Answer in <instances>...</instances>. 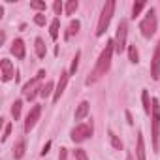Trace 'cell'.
Returning a JSON list of instances; mask_svg holds the SVG:
<instances>
[{
  "instance_id": "cell-1",
  "label": "cell",
  "mask_w": 160,
  "mask_h": 160,
  "mask_svg": "<svg viewBox=\"0 0 160 160\" xmlns=\"http://www.w3.org/2000/svg\"><path fill=\"white\" fill-rule=\"evenodd\" d=\"M113 51H115V40H109V42L106 43L104 51L100 53V57H98V60H96L94 70H92V72H91V75L87 77V81H85L87 85L96 83L102 75H106V73H108V70H109V66H111V57H113Z\"/></svg>"
},
{
  "instance_id": "cell-2",
  "label": "cell",
  "mask_w": 160,
  "mask_h": 160,
  "mask_svg": "<svg viewBox=\"0 0 160 160\" xmlns=\"http://www.w3.org/2000/svg\"><path fill=\"white\" fill-rule=\"evenodd\" d=\"M151 138H152V149L158 151V139H160V102L158 98H152V109H151Z\"/></svg>"
},
{
  "instance_id": "cell-3",
  "label": "cell",
  "mask_w": 160,
  "mask_h": 160,
  "mask_svg": "<svg viewBox=\"0 0 160 160\" xmlns=\"http://www.w3.org/2000/svg\"><path fill=\"white\" fill-rule=\"evenodd\" d=\"M113 12H115V2L113 0H109V2L104 4L102 8V13H100V19H98V28H96V36H104L109 23H111V17H113Z\"/></svg>"
},
{
  "instance_id": "cell-4",
  "label": "cell",
  "mask_w": 160,
  "mask_h": 160,
  "mask_svg": "<svg viewBox=\"0 0 160 160\" xmlns=\"http://www.w3.org/2000/svg\"><path fill=\"white\" fill-rule=\"evenodd\" d=\"M45 77V70H40L36 75H34V79H30V81L23 87V94H25V98L27 100H34L36 98V94H40L42 92V79Z\"/></svg>"
},
{
  "instance_id": "cell-5",
  "label": "cell",
  "mask_w": 160,
  "mask_h": 160,
  "mask_svg": "<svg viewBox=\"0 0 160 160\" xmlns=\"http://www.w3.org/2000/svg\"><path fill=\"white\" fill-rule=\"evenodd\" d=\"M156 27H158L156 12L151 8V10L145 13V17L141 19V23H139V30H141V34H143L145 38H152V36H154V32H156Z\"/></svg>"
},
{
  "instance_id": "cell-6",
  "label": "cell",
  "mask_w": 160,
  "mask_h": 160,
  "mask_svg": "<svg viewBox=\"0 0 160 160\" xmlns=\"http://www.w3.org/2000/svg\"><path fill=\"white\" fill-rule=\"evenodd\" d=\"M92 132H94V124H92V121H87V122H83V124H77V126L72 130L70 138H72L73 143H83L85 139H89V138L92 136Z\"/></svg>"
},
{
  "instance_id": "cell-7",
  "label": "cell",
  "mask_w": 160,
  "mask_h": 160,
  "mask_svg": "<svg viewBox=\"0 0 160 160\" xmlns=\"http://www.w3.org/2000/svg\"><path fill=\"white\" fill-rule=\"evenodd\" d=\"M126 36H128V21L121 19V23L117 27V36H115V51L119 55L126 49Z\"/></svg>"
},
{
  "instance_id": "cell-8",
  "label": "cell",
  "mask_w": 160,
  "mask_h": 160,
  "mask_svg": "<svg viewBox=\"0 0 160 160\" xmlns=\"http://www.w3.org/2000/svg\"><path fill=\"white\" fill-rule=\"evenodd\" d=\"M151 77L154 79V81L160 79V42L156 43L154 55H152V60H151Z\"/></svg>"
},
{
  "instance_id": "cell-9",
  "label": "cell",
  "mask_w": 160,
  "mask_h": 160,
  "mask_svg": "<svg viewBox=\"0 0 160 160\" xmlns=\"http://www.w3.org/2000/svg\"><path fill=\"white\" fill-rule=\"evenodd\" d=\"M40 115H42V106H34V108L28 111V115H27V121H25V132H30V130L36 126Z\"/></svg>"
},
{
  "instance_id": "cell-10",
  "label": "cell",
  "mask_w": 160,
  "mask_h": 160,
  "mask_svg": "<svg viewBox=\"0 0 160 160\" xmlns=\"http://www.w3.org/2000/svg\"><path fill=\"white\" fill-rule=\"evenodd\" d=\"M68 79H70V72H60V77H58V83H57V91L53 94V102H58L62 92L66 91V85H68Z\"/></svg>"
},
{
  "instance_id": "cell-11",
  "label": "cell",
  "mask_w": 160,
  "mask_h": 160,
  "mask_svg": "<svg viewBox=\"0 0 160 160\" xmlns=\"http://www.w3.org/2000/svg\"><path fill=\"white\" fill-rule=\"evenodd\" d=\"M12 55H15V58H19V60L25 58V55H27V47H25V42H23L21 38L13 40V43H12Z\"/></svg>"
},
{
  "instance_id": "cell-12",
  "label": "cell",
  "mask_w": 160,
  "mask_h": 160,
  "mask_svg": "<svg viewBox=\"0 0 160 160\" xmlns=\"http://www.w3.org/2000/svg\"><path fill=\"white\" fill-rule=\"evenodd\" d=\"M0 68H2V81H10V79L15 75V72H13V66H12V62L8 60V58H2V62H0Z\"/></svg>"
},
{
  "instance_id": "cell-13",
  "label": "cell",
  "mask_w": 160,
  "mask_h": 160,
  "mask_svg": "<svg viewBox=\"0 0 160 160\" xmlns=\"http://www.w3.org/2000/svg\"><path fill=\"white\" fill-rule=\"evenodd\" d=\"M87 115H89V102H85V100H83L81 104L77 106V109H75V115H73V117H75V121H83Z\"/></svg>"
},
{
  "instance_id": "cell-14",
  "label": "cell",
  "mask_w": 160,
  "mask_h": 160,
  "mask_svg": "<svg viewBox=\"0 0 160 160\" xmlns=\"http://www.w3.org/2000/svg\"><path fill=\"white\" fill-rule=\"evenodd\" d=\"M136 158L138 160H145V141H143V134H138V145H136Z\"/></svg>"
},
{
  "instance_id": "cell-15",
  "label": "cell",
  "mask_w": 160,
  "mask_h": 160,
  "mask_svg": "<svg viewBox=\"0 0 160 160\" xmlns=\"http://www.w3.org/2000/svg\"><path fill=\"white\" fill-rule=\"evenodd\" d=\"M25 151H27V141H25V139H19L17 145L13 147V158H15V160H21V158L25 156Z\"/></svg>"
},
{
  "instance_id": "cell-16",
  "label": "cell",
  "mask_w": 160,
  "mask_h": 160,
  "mask_svg": "<svg viewBox=\"0 0 160 160\" xmlns=\"http://www.w3.org/2000/svg\"><path fill=\"white\" fill-rule=\"evenodd\" d=\"M141 102H143V111H145L147 115H151L152 102H151V98H149V91H147V89H143V91H141Z\"/></svg>"
},
{
  "instance_id": "cell-17",
  "label": "cell",
  "mask_w": 160,
  "mask_h": 160,
  "mask_svg": "<svg viewBox=\"0 0 160 160\" xmlns=\"http://www.w3.org/2000/svg\"><path fill=\"white\" fill-rule=\"evenodd\" d=\"M58 30H60V19H58V17H55V19L51 21V25H49V34H51V38H53V40H57V38H58Z\"/></svg>"
},
{
  "instance_id": "cell-18",
  "label": "cell",
  "mask_w": 160,
  "mask_h": 160,
  "mask_svg": "<svg viewBox=\"0 0 160 160\" xmlns=\"http://www.w3.org/2000/svg\"><path fill=\"white\" fill-rule=\"evenodd\" d=\"M34 49H36L38 58H43V57H45V43H43L42 38H36V42H34Z\"/></svg>"
},
{
  "instance_id": "cell-19",
  "label": "cell",
  "mask_w": 160,
  "mask_h": 160,
  "mask_svg": "<svg viewBox=\"0 0 160 160\" xmlns=\"http://www.w3.org/2000/svg\"><path fill=\"white\" fill-rule=\"evenodd\" d=\"M108 136H109V141H111V145H113L117 151H122V141L117 138V134H115L113 130H109V132H108Z\"/></svg>"
},
{
  "instance_id": "cell-20",
  "label": "cell",
  "mask_w": 160,
  "mask_h": 160,
  "mask_svg": "<svg viewBox=\"0 0 160 160\" xmlns=\"http://www.w3.org/2000/svg\"><path fill=\"white\" fill-rule=\"evenodd\" d=\"M51 94H55V92H53V81H47V83L42 87V92H40V96H42V98H49Z\"/></svg>"
},
{
  "instance_id": "cell-21",
  "label": "cell",
  "mask_w": 160,
  "mask_h": 160,
  "mask_svg": "<svg viewBox=\"0 0 160 160\" xmlns=\"http://www.w3.org/2000/svg\"><path fill=\"white\" fill-rule=\"evenodd\" d=\"M77 8H79V2H77V0H70V2H66V6H64V10H66L68 15H73V13L77 12Z\"/></svg>"
},
{
  "instance_id": "cell-22",
  "label": "cell",
  "mask_w": 160,
  "mask_h": 160,
  "mask_svg": "<svg viewBox=\"0 0 160 160\" xmlns=\"http://www.w3.org/2000/svg\"><path fill=\"white\" fill-rule=\"evenodd\" d=\"M128 57H130V62H134V64L139 62V55H138L136 43H134V45H128Z\"/></svg>"
},
{
  "instance_id": "cell-23",
  "label": "cell",
  "mask_w": 160,
  "mask_h": 160,
  "mask_svg": "<svg viewBox=\"0 0 160 160\" xmlns=\"http://www.w3.org/2000/svg\"><path fill=\"white\" fill-rule=\"evenodd\" d=\"M21 108H23V102H21V100H15V102H13V106H12V115H13V119H15V121L21 117Z\"/></svg>"
},
{
  "instance_id": "cell-24",
  "label": "cell",
  "mask_w": 160,
  "mask_h": 160,
  "mask_svg": "<svg viewBox=\"0 0 160 160\" xmlns=\"http://www.w3.org/2000/svg\"><path fill=\"white\" fill-rule=\"evenodd\" d=\"M79 27H81V25H79V21L75 19V21H72L70 23V27H68V32H66V38H72L77 30H79Z\"/></svg>"
},
{
  "instance_id": "cell-25",
  "label": "cell",
  "mask_w": 160,
  "mask_h": 160,
  "mask_svg": "<svg viewBox=\"0 0 160 160\" xmlns=\"http://www.w3.org/2000/svg\"><path fill=\"white\" fill-rule=\"evenodd\" d=\"M143 8H145V2H136V4L132 6V19H136V17L141 13Z\"/></svg>"
},
{
  "instance_id": "cell-26",
  "label": "cell",
  "mask_w": 160,
  "mask_h": 160,
  "mask_svg": "<svg viewBox=\"0 0 160 160\" xmlns=\"http://www.w3.org/2000/svg\"><path fill=\"white\" fill-rule=\"evenodd\" d=\"M30 8L36 10V12H45V10H47L45 2H40V0H32V2H30Z\"/></svg>"
},
{
  "instance_id": "cell-27",
  "label": "cell",
  "mask_w": 160,
  "mask_h": 160,
  "mask_svg": "<svg viewBox=\"0 0 160 160\" xmlns=\"http://www.w3.org/2000/svg\"><path fill=\"white\" fill-rule=\"evenodd\" d=\"M79 57H81V53H75V57H73V60H72V68H70V75H75V72H77V66H79Z\"/></svg>"
},
{
  "instance_id": "cell-28",
  "label": "cell",
  "mask_w": 160,
  "mask_h": 160,
  "mask_svg": "<svg viewBox=\"0 0 160 160\" xmlns=\"http://www.w3.org/2000/svg\"><path fill=\"white\" fill-rule=\"evenodd\" d=\"M75 160H89V156H87V152L83 151V149H75Z\"/></svg>"
},
{
  "instance_id": "cell-29",
  "label": "cell",
  "mask_w": 160,
  "mask_h": 160,
  "mask_svg": "<svg viewBox=\"0 0 160 160\" xmlns=\"http://www.w3.org/2000/svg\"><path fill=\"white\" fill-rule=\"evenodd\" d=\"M34 23H36L38 27H43V25H45V15H43V13L34 15Z\"/></svg>"
},
{
  "instance_id": "cell-30",
  "label": "cell",
  "mask_w": 160,
  "mask_h": 160,
  "mask_svg": "<svg viewBox=\"0 0 160 160\" xmlns=\"http://www.w3.org/2000/svg\"><path fill=\"white\" fill-rule=\"evenodd\" d=\"M10 132H12V122H8V124L4 126V134H2V141H6V139L10 138Z\"/></svg>"
},
{
  "instance_id": "cell-31",
  "label": "cell",
  "mask_w": 160,
  "mask_h": 160,
  "mask_svg": "<svg viewBox=\"0 0 160 160\" xmlns=\"http://www.w3.org/2000/svg\"><path fill=\"white\" fill-rule=\"evenodd\" d=\"M62 8H64V6L60 4V0H57V2L53 4V10H55V13H57V15H60V12H62Z\"/></svg>"
},
{
  "instance_id": "cell-32",
  "label": "cell",
  "mask_w": 160,
  "mask_h": 160,
  "mask_svg": "<svg viewBox=\"0 0 160 160\" xmlns=\"http://www.w3.org/2000/svg\"><path fill=\"white\" fill-rule=\"evenodd\" d=\"M58 160H68V149H60V152H58Z\"/></svg>"
},
{
  "instance_id": "cell-33",
  "label": "cell",
  "mask_w": 160,
  "mask_h": 160,
  "mask_svg": "<svg viewBox=\"0 0 160 160\" xmlns=\"http://www.w3.org/2000/svg\"><path fill=\"white\" fill-rule=\"evenodd\" d=\"M49 147H51V141H47V143L43 145V149H42V156H45V154L49 152Z\"/></svg>"
},
{
  "instance_id": "cell-34",
  "label": "cell",
  "mask_w": 160,
  "mask_h": 160,
  "mask_svg": "<svg viewBox=\"0 0 160 160\" xmlns=\"http://www.w3.org/2000/svg\"><path fill=\"white\" fill-rule=\"evenodd\" d=\"M4 42H6V34L2 32V34H0V43H4Z\"/></svg>"
},
{
  "instance_id": "cell-35",
  "label": "cell",
  "mask_w": 160,
  "mask_h": 160,
  "mask_svg": "<svg viewBox=\"0 0 160 160\" xmlns=\"http://www.w3.org/2000/svg\"><path fill=\"white\" fill-rule=\"evenodd\" d=\"M126 160H134V158H132V156H126Z\"/></svg>"
}]
</instances>
